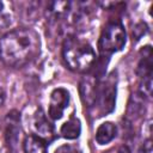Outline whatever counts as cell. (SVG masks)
I'll use <instances>...</instances> for the list:
<instances>
[{
	"label": "cell",
	"instance_id": "e0dca14e",
	"mask_svg": "<svg viewBox=\"0 0 153 153\" xmlns=\"http://www.w3.org/2000/svg\"><path fill=\"white\" fill-rule=\"evenodd\" d=\"M5 97H6L5 91H4V88H2V87H0V106L4 104V102H5Z\"/></svg>",
	"mask_w": 153,
	"mask_h": 153
},
{
	"label": "cell",
	"instance_id": "30bf717a",
	"mask_svg": "<svg viewBox=\"0 0 153 153\" xmlns=\"http://www.w3.org/2000/svg\"><path fill=\"white\" fill-rule=\"evenodd\" d=\"M117 134V128L112 122L102 123L96 131V141L99 145H106L115 139Z\"/></svg>",
	"mask_w": 153,
	"mask_h": 153
},
{
	"label": "cell",
	"instance_id": "52a82bcc",
	"mask_svg": "<svg viewBox=\"0 0 153 153\" xmlns=\"http://www.w3.org/2000/svg\"><path fill=\"white\" fill-rule=\"evenodd\" d=\"M32 129L37 136L42 137L43 140H50L54 135V127L48 121L45 114L39 108L36 110L33 118H32Z\"/></svg>",
	"mask_w": 153,
	"mask_h": 153
},
{
	"label": "cell",
	"instance_id": "4fadbf2b",
	"mask_svg": "<svg viewBox=\"0 0 153 153\" xmlns=\"http://www.w3.org/2000/svg\"><path fill=\"white\" fill-rule=\"evenodd\" d=\"M71 10V2L68 1H54L49 2V11L51 16L56 19L66 17Z\"/></svg>",
	"mask_w": 153,
	"mask_h": 153
},
{
	"label": "cell",
	"instance_id": "d6986e66",
	"mask_svg": "<svg viewBox=\"0 0 153 153\" xmlns=\"http://www.w3.org/2000/svg\"><path fill=\"white\" fill-rule=\"evenodd\" d=\"M1 153H16V152L13 151V148H10V147H7V148L2 149V151H1Z\"/></svg>",
	"mask_w": 153,
	"mask_h": 153
},
{
	"label": "cell",
	"instance_id": "ac0fdd59",
	"mask_svg": "<svg viewBox=\"0 0 153 153\" xmlns=\"http://www.w3.org/2000/svg\"><path fill=\"white\" fill-rule=\"evenodd\" d=\"M118 153H131L129 147L128 146H122L120 149H118Z\"/></svg>",
	"mask_w": 153,
	"mask_h": 153
},
{
	"label": "cell",
	"instance_id": "8992f818",
	"mask_svg": "<svg viewBox=\"0 0 153 153\" xmlns=\"http://www.w3.org/2000/svg\"><path fill=\"white\" fill-rule=\"evenodd\" d=\"M98 79H96L92 75L85 76L81 79L79 84V92H80V98L85 106L87 108H93L94 102H96V93H97V85H98Z\"/></svg>",
	"mask_w": 153,
	"mask_h": 153
},
{
	"label": "cell",
	"instance_id": "3957f363",
	"mask_svg": "<svg viewBox=\"0 0 153 153\" xmlns=\"http://www.w3.org/2000/svg\"><path fill=\"white\" fill-rule=\"evenodd\" d=\"M127 42V33L123 24L118 20H110L104 26L99 41L98 49L100 54L110 55L112 53L120 51L124 48Z\"/></svg>",
	"mask_w": 153,
	"mask_h": 153
},
{
	"label": "cell",
	"instance_id": "6da1fadb",
	"mask_svg": "<svg viewBox=\"0 0 153 153\" xmlns=\"http://www.w3.org/2000/svg\"><path fill=\"white\" fill-rule=\"evenodd\" d=\"M41 50V39L32 29H14L0 38V60L14 68L33 61Z\"/></svg>",
	"mask_w": 153,
	"mask_h": 153
},
{
	"label": "cell",
	"instance_id": "ba28073f",
	"mask_svg": "<svg viewBox=\"0 0 153 153\" xmlns=\"http://www.w3.org/2000/svg\"><path fill=\"white\" fill-rule=\"evenodd\" d=\"M146 111L145 108V97L137 92V93H133L130 96V99L128 102V108H127V120H129L130 122L140 118Z\"/></svg>",
	"mask_w": 153,
	"mask_h": 153
},
{
	"label": "cell",
	"instance_id": "7a4b0ae2",
	"mask_svg": "<svg viewBox=\"0 0 153 153\" xmlns=\"http://www.w3.org/2000/svg\"><path fill=\"white\" fill-rule=\"evenodd\" d=\"M62 56L67 67L74 72H87L96 62V53L90 43L74 36L66 37L62 45Z\"/></svg>",
	"mask_w": 153,
	"mask_h": 153
},
{
	"label": "cell",
	"instance_id": "2e32d148",
	"mask_svg": "<svg viewBox=\"0 0 153 153\" xmlns=\"http://www.w3.org/2000/svg\"><path fill=\"white\" fill-rule=\"evenodd\" d=\"M147 25L145 24V23H137L134 27H133V37L136 39V41H139L142 36H145L146 35V32H147Z\"/></svg>",
	"mask_w": 153,
	"mask_h": 153
},
{
	"label": "cell",
	"instance_id": "5bb4252c",
	"mask_svg": "<svg viewBox=\"0 0 153 153\" xmlns=\"http://www.w3.org/2000/svg\"><path fill=\"white\" fill-rule=\"evenodd\" d=\"M6 142L10 148H13L19 139V128L14 123H10L6 128Z\"/></svg>",
	"mask_w": 153,
	"mask_h": 153
},
{
	"label": "cell",
	"instance_id": "8fae6325",
	"mask_svg": "<svg viewBox=\"0 0 153 153\" xmlns=\"http://www.w3.org/2000/svg\"><path fill=\"white\" fill-rule=\"evenodd\" d=\"M24 153H47V142L37 135H27L23 142Z\"/></svg>",
	"mask_w": 153,
	"mask_h": 153
},
{
	"label": "cell",
	"instance_id": "9a60e30c",
	"mask_svg": "<svg viewBox=\"0 0 153 153\" xmlns=\"http://www.w3.org/2000/svg\"><path fill=\"white\" fill-rule=\"evenodd\" d=\"M55 153H82L81 148L76 145H71V143H65L61 145L55 149Z\"/></svg>",
	"mask_w": 153,
	"mask_h": 153
},
{
	"label": "cell",
	"instance_id": "ffe728a7",
	"mask_svg": "<svg viewBox=\"0 0 153 153\" xmlns=\"http://www.w3.org/2000/svg\"><path fill=\"white\" fill-rule=\"evenodd\" d=\"M1 11H2V2H0V13H1Z\"/></svg>",
	"mask_w": 153,
	"mask_h": 153
},
{
	"label": "cell",
	"instance_id": "9c48e42d",
	"mask_svg": "<svg viewBox=\"0 0 153 153\" xmlns=\"http://www.w3.org/2000/svg\"><path fill=\"white\" fill-rule=\"evenodd\" d=\"M143 56H141L137 68H136V73L137 75L142 79H147V78H152V72H153V60H152V49L149 45L145 47L143 50Z\"/></svg>",
	"mask_w": 153,
	"mask_h": 153
},
{
	"label": "cell",
	"instance_id": "5b68a950",
	"mask_svg": "<svg viewBox=\"0 0 153 153\" xmlns=\"http://www.w3.org/2000/svg\"><path fill=\"white\" fill-rule=\"evenodd\" d=\"M68 103H69V92L62 87L55 88L50 93V102L48 110L49 117L53 120H60L63 115L65 109L68 106Z\"/></svg>",
	"mask_w": 153,
	"mask_h": 153
},
{
	"label": "cell",
	"instance_id": "7c38bea8",
	"mask_svg": "<svg viewBox=\"0 0 153 153\" xmlns=\"http://www.w3.org/2000/svg\"><path fill=\"white\" fill-rule=\"evenodd\" d=\"M81 133V124H80V121L72 116L68 121H66L61 128H60V134L65 137V139H68V140H74V139H78L79 135Z\"/></svg>",
	"mask_w": 153,
	"mask_h": 153
},
{
	"label": "cell",
	"instance_id": "277c9868",
	"mask_svg": "<svg viewBox=\"0 0 153 153\" xmlns=\"http://www.w3.org/2000/svg\"><path fill=\"white\" fill-rule=\"evenodd\" d=\"M117 78L115 73H111L105 80L98 81L96 102L93 108L98 116H104L111 112L116 104V92H117Z\"/></svg>",
	"mask_w": 153,
	"mask_h": 153
}]
</instances>
